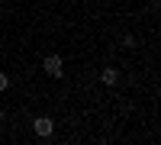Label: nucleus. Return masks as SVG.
Masks as SVG:
<instances>
[{
    "label": "nucleus",
    "mask_w": 161,
    "mask_h": 145,
    "mask_svg": "<svg viewBox=\"0 0 161 145\" xmlns=\"http://www.w3.org/2000/svg\"><path fill=\"white\" fill-rule=\"evenodd\" d=\"M42 68H45V74H52V77H61V74H64V71H61L64 61H61V55H48V58L42 61Z\"/></svg>",
    "instance_id": "f257e3e1"
},
{
    "label": "nucleus",
    "mask_w": 161,
    "mask_h": 145,
    "mask_svg": "<svg viewBox=\"0 0 161 145\" xmlns=\"http://www.w3.org/2000/svg\"><path fill=\"white\" fill-rule=\"evenodd\" d=\"M32 129H36V136H42V139H48V136H52V129H55V123H52L48 116H39V120L32 123Z\"/></svg>",
    "instance_id": "f03ea898"
},
{
    "label": "nucleus",
    "mask_w": 161,
    "mask_h": 145,
    "mask_svg": "<svg viewBox=\"0 0 161 145\" xmlns=\"http://www.w3.org/2000/svg\"><path fill=\"white\" fill-rule=\"evenodd\" d=\"M100 81H103L106 87H116V84H119V71H116V68H103V74H100Z\"/></svg>",
    "instance_id": "7ed1b4c3"
},
{
    "label": "nucleus",
    "mask_w": 161,
    "mask_h": 145,
    "mask_svg": "<svg viewBox=\"0 0 161 145\" xmlns=\"http://www.w3.org/2000/svg\"><path fill=\"white\" fill-rule=\"evenodd\" d=\"M7 87H10V77H7L3 71H0V90H7Z\"/></svg>",
    "instance_id": "20e7f679"
}]
</instances>
